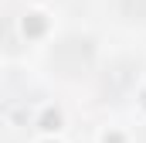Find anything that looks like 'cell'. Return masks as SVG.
Here are the masks:
<instances>
[{
	"label": "cell",
	"instance_id": "cell-1",
	"mask_svg": "<svg viewBox=\"0 0 146 143\" xmlns=\"http://www.w3.org/2000/svg\"><path fill=\"white\" fill-rule=\"evenodd\" d=\"M122 14L133 21H146V0H122Z\"/></svg>",
	"mask_w": 146,
	"mask_h": 143
}]
</instances>
